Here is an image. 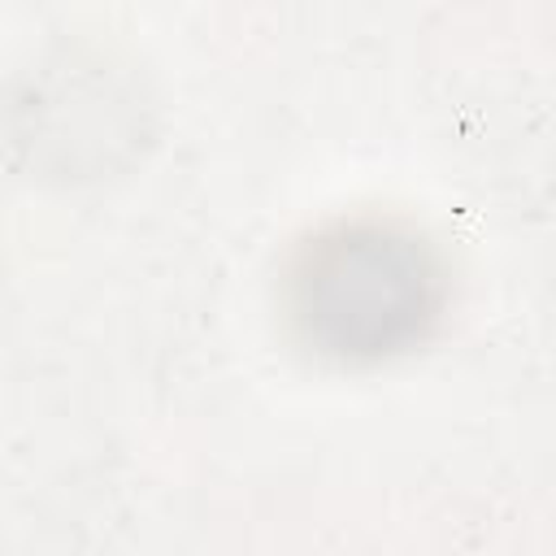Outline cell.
I'll use <instances>...</instances> for the list:
<instances>
[{"instance_id": "1", "label": "cell", "mask_w": 556, "mask_h": 556, "mask_svg": "<svg viewBox=\"0 0 556 556\" xmlns=\"http://www.w3.org/2000/svg\"><path fill=\"white\" fill-rule=\"evenodd\" d=\"M443 274L430 243L391 222L317 235L287 287L300 334L330 356L369 361L417 339L439 313Z\"/></svg>"}]
</instances>
